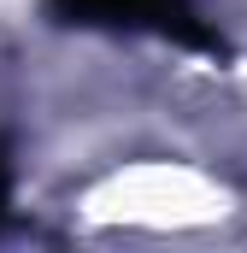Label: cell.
I'll return each instance as SVG.
<instances>
[{
	"instance_id": "obj_1",
	"label": "cell",
	"mask_w": 247,
	"mask_h": 253,
	"mask_svg": "<svg viewBox=\"0 0 247 253\" xmlns=\"http://www.w3.org/2000/svg\"><path fill=\"white\" fill-rule=\"evenodd\" d=\"M65 24L77 30H112V36H159L171 47L224 53V36L200 12V0H53Z\"/></svg>"
},
{
	"instance_id": "obj_2",
	"label": "cell",
	"mask_w": 247,
	"mask_h": 253,
	"mask_svg": "<svg viewBox=\"0 0 247 253\" xmlns=\"http://www.w3.org/2000/svg\"><path fill=\"white\" fill-rule=\"evenodd\" d=\"M12 206V165H6V147H0V212Z\"/></svg>"
}]
</instances>
